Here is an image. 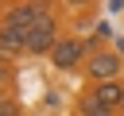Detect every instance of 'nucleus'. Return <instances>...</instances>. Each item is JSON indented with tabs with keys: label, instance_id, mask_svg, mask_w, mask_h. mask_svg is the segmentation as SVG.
<instances>
[{
	"label": "nucleus",
	"instance_id": "nucleus-1",
	"mask_svg": "<svg viewBox=\"0 0 124 116\" xmlns=\"http://www.w3.org/2000/svg\"><path fill=\"white\" fill-rule=\"evenodd\" d=\"M85 77H89L93 85L120 81V77H124V58H120V50H112V46H89V58H85Z\"/></svg>",
	"mask_w": 124,
	"mask_h": 116
},
{
	"label": "nucleus",
	"instance_id": "nucleus-2",
	"mask_svg": "<svg viewBox=\"0 0 124 116\" xmlns=\"http://www.w3.org/2000/svg\"><path fill=\"white\" fill-rule=\"evenodd\" d=\"M58 39H62V35H58V15H54V4H50V8L39 15V23L27 31V54H46V58H50V50L58 46Z\"/></svg>",
	"mask_w": 124,
	"mask_h": 116
},
{
	"label": "nucleus",
	"instance_id": "nucleus-3",
	"mask_svg": "<svg viewBox=\"0 0 124 116\" xmlns=\"http://www.w3.org/2000/svg\"><path fill=\"white\" fill-rule=\"evenodd\" d=\"M85 58H89V43L78 39V35H62L58 46L50 50V66L54 70H78V66H85Z\"/></svg>",
	"mask_w": 124,
	"mask_h": 116
},
{
	"label": "nucleus",
	"instance_id": "nucleus-4",
	"mask_svg": "<svg viewBox=\"0 0 124 116\" xmlns=\"http://www.w3.org/2000/svg\"><path fill=\"white\" fill-rule=\"evenodd\" d=\"M81 101H89V104H97L101 112H120L124 108V77L120 81H105V85H89V93L81 97Z\"/></svg>",
	"mask_w": 124,
	"mask_h": 116
},
{
	"label": "nucleus",
	"instance_id": "nucleus-5",
	"mask_svg": "<svg viewBox=\"0 0 124 116\" xmlns=\"http://www.w3.org/2000/svg\"><path fill=\"white\" fill-rule=\"evenodd\" d=\"M46 8H50V4H39V0H16V4L4 8V23H8V27H19V31H31Z\"/></svg>",
	"mask_w": 124,
	"mask_h": 116
},
{
	"label": "nucleus",
	"instance_id": "nucleus-6",
	"mask_svg": "<svg viewBox=\"0 0 124 116\" xmlns=\"http://www.w3.org/2000/svg\"><path fill=\"white\" fill-rule=\"evenodd\" d=\"M0 46H4L12 58H23V54H27V31H19V27H8V23L0 19Z\"/></svg>",
	"mask_w": 124,
	"mask_h": 116
},
{
	"label": "nucleus",
	"instance_id": "nucleus-7",
	"mask_svg": "<svg viewBox=\"0 0 124 116\" xmlns=\"http://www.w3.org/2000/svg\"><path fill=\"white\" fill-rule=\"evenodd\" d=\"M0 116H19V101H16V93H0Z\"/></svg>",
	"mask_w": 124,
	"mask_h": 116
},
{
	"label": "nucleus",
	"instance_id": "nucleus-8",
	"mask_svg": "<svg viewBox=\"0 0 124 116\" xmlns=\"http://www.w3.org/2000/svg\"><path fill=\"white\" fill-rule=\"evenodd\" d=\"M16 85V66H0V93H12Z\"/></svg>",
	"mask_w": 124,
	"mask_h": 116
},
{
	"label": "nucleus",
	"instance_id": "nucleus-9",
	"mask_svg": "<svg viewBox=\"0 0 124 116\" xmlns=\"http://www.w3.org/2000/svg\"><path fill=\"white\" fill-rule=\"evenodd\" d=\"M0 66H16V58H12V54H8L4 46H0Z\"/></svg>",
	"mask_w": 124,
	"mask_h": 116
},
{
	"label": "nucleus",
	"instance_id": "nucleus-10",
	"mask_svg": "<svg viewBox=\"0 0 124 116\" xmlns=\"http://www.w3.org/2000/svg\"><path fill=\"white\" fill-rule=\"evenodd\" d=\"M4 8H8V4H0V19H4Z\"/></svg>",
	"mask_w": 124,
	"mask_h": 116
}]
</instances>
